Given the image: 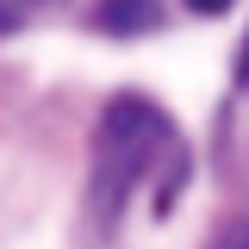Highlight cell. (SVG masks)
I'll use <instances>...</instances> for the list:
<instances>
[{
    "instance_id": "obj_1",
    "label": "cell",
    "mask_w": 249,
    "mask_h": 249,
    "mask_svg": "<svg viewBox=\"0 0 249 249\" xmlns=\"http://www.w3.org/2000/svg\"><path fill=\"white\" fill-rule=\"evenodd\" d=\"M168 150H175L168 112L156 100H143V93H119L100 112V124H93V168H88V212H93V224H112L124 212V199L137 193V181Z\"/></svg>"
},
{
    "instance_id": "obj_2",
    "label": "cell",
    "mask_w": 249,
    "mask_h": 249,
    "mask_svg": "<svg viewBox=\"0 0 249 249\" xmlns=\"http://www.w3.org/2000/svg\"><path fill=\"white\" fill-rule=\"evenodd\" d=\"M93 25L100 31H150L156 25V0H100Z\"/></svg>"
},
{
    "instance_id": "obj_3",
    "label": "cell",
    "mask_w": 249,
    "mask_h": 249,
    "mask_svg": "<svg viewBox=\"0 0 249 249\" xmlns=\"http://www.w3.org/2000/svg\"><path fill=\"white\" fill-rule=\"evenodd\" d=\"M37 6H50V0H0V37H6V31L19 25L25 13H37Z\"/></svg>"
},
{
    "instance_id": "obj_4",
    "label": "cell",
    "mask_w": 249,
    "mask_h": 249,
    "mask_svg": "<svg viewBox=\"0 0 249 249\" xmlns=\"http://www.w3.org/2000/svg\"><path fill=\"white\" fill-rule=\"evenodd\" d=\"M212 249H249V218H243V224H231V231H224Z\"/></svg>"
},
{
    "instance_id": "obj_5",
    "label": "cell",
    "mask_w": 249,
    "mask_h": 249,
    "mask_svg": "<svg viewBox=\"0 0 249 249\" xmlns=\"http://www.w3.org/2000/svg\"><path fill=\"white\" fill-rule=\"evenodd\" d=\"M187 6H193V13H206V19H212V13H224V6H231V0H187Z\"/></svg>"
}]
</instances>
